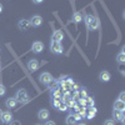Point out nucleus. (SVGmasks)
I'll use <instances>...</instances> for the list:
<instances>
[{"mask_svg":"<svg viewBox=\"0 0 125 125\" xmlns=\"http://www.w3.org/2000/svg\"><path fill=\"white\" fill-rule=\"evenodd\" d=\"M15 99L18 103H21V104H25L29 101V94L25 89H19L16 91V95H15Z\"/></svg>","mask_w":125,"mask_h":125,"instance_id":"1","label":"nucleus"},{"mask_svg":"<svg viewBox=\"0 0 125 125\" xmlns=\"http://www.w3.org/2000/svg\"><path fill=\"white\" fill-rule=\"evenodd\" d=\"M50 51L53 54H62L64 53V46L61 45V43L59 41H51L50 43Z\"/></svg>","mask_w":125,"mask_h":125,"instance_id":"2","label":"nucleus"},{"mask_svg":"<svg viewBox=\"0 0 125 125\" xmlns=\"http://www.w3.org/2000/svg\"><path fill=\"white\" fill-rule=\"evenodd\" d=\"M51 80H53V75H51L50 73H48V71H44V73H41V74L39 75V81L43 83L44 85H48Z\"/></svg>","mask_w":125,"mask_h":125,"instance_id":"3","label":"nucleus"},{"mask_svg":"<svg viewBox=\"0 0 125 125\" xmlns=\"http://www.w3.org/2000/svg\"><path fill=\"white\" fill-rule=\"evenodd\" d=\"M0 120H1L3 124H9L10 121L13 120V114H11V111H9V110L3 111L1 114H0Z\"/></svg>","mask_w":125,"mask_h":125,"instance_id":"4","label":"nucleus"},{"mask_svg":"<svg viewBox=\"0 0 125 125\" xmlns=\"http://www.w3.org/2000/svg\"><path fill=\"white\" fill-rule=\"evenodd\" d=\"M30 28H31V25H30L29 20H26V19H20V20H19L18 29H19L20 31H28Z\"/></svg>","mask_w":125,"mask_h":125,"instance_id":"5","label":"nucleus"},{"mask_svg":"<svg viewBox=\"0 0 125 125\" xmlns=\"http://www.w3.org/2000/svg\"><path fill=\"white\" fill-rule=\"evenodd\" d=\"M29 21H30L31 26L39 28V26H41V24H43V18H41L40 15H34V16H31V19L29 20Z\"/></svg>","mask_w":125,"mask_h":125,"instance_id":"6","label":"nucleus"},{"mask_svg":"<svg viewBox=\"0 0 125 125\" xmlns=\"http://www.w3.org/2000/svg\"><path fill=\"white\" fill-rule=\"evenodd\" d=\"M31 50H33V53H35V54L43 53V50H44V44L41 43V41H34V43H33V46H31Z\"/></svg>","mask_w":125,"mask_h":125,"instance_id":"7","label":"nucleus"},{"mask_svg":"<svg viewBox=\"0 0 125 125\" xmlns=\"http://www.w3.org/2000/svg\"><path fill=\"white\" fill-rule=\"evenodd\" d=\"M28 69H29V71H31V73H35V71L39 69V61H38L36 59L29 60V61H28Z\"/></svg>","mask_w":125,"mask_h":125,"instance_id":"8","label":"nucleus"},{"mask_svg":"<svg viewBox=\"0 0 125 125\" xmlns=\"http://www.w3.org/2000/svg\"><path fill=\"white\" fill-rule=\"evenodd\" d=\"M62 39H64V33H62L61 30H55L53 35H51V41H62Z\"/></svg>","mask_w":125,"mask_h":125,"instance_id":"9","label":"nucleus"},{"mask_svg":"<svg viewBox=\"0 0 125 125\" xmlns=\"http://www.w3.org/2000/svg\"><path fill=\"white\" fill-rule=\"evenodd\" d=\"M110 79H111V75H110V73L108 70H103L99 74V80L103 81V83H108Z\"/></svg>","mask_w":125,"mask_h":125,"instance_id":"10","label":"nucleus"},{"mask_svg":"<svg viewBox=\"0 0 125 125\" xmlns=\"http://www.w3.org/2000/svg\"><path fill=\"white\" fill-rule=\"evenodd\" d=\"M49 116H50V113H49V110H46V109H40L39 113H38L39 120H48Z\"/></svg>","mask_w":125,"mask_h":125,"instance_id":"11","label":"nucleus"},{"mask_svg":"<svg viewBox=\"0 0 125 125\" xmlns=\"http://www.w3.org/2000/svg\"><path fill=\"white\" fill-rule=\"evenodd\" d=\"M96 113H98V110H96L95 106H90L89 109H86V115H85V118L89 119V120H91L93 118H95Z\"/></svg>","mask_w":125,"mask_h":125,"instance_id":"12","label":"nucleus"},{"mask_svg":"<svg viewBox=\"0 0 125 125\" xmlns=\"http://www.w3.org/2000/svg\"><path fill=\"white\" fill-rule=\"evenodd\" d=\"M114 110H118V111L124 113V111H125V101L116 100L115 103H114Z\"/></svg>","mask_w":125,"mask_h":125,"instance_id":"13","label":"nucleus"},{"mask_svg":"<svg viewBox=\"0 0 125 125\" xmlns=\"http://www.w3.org/2000/svg\"><path fill=\"white\" fill-rule=\"evenodd\" d=\"M5 105L8 109H14L16 105H18V101L15 98H8L6 101H5Z\"/></svg>","mask_w":125,"mask_h":125,"instance_id":"14","label":"nucleus"},{"mask_svg":"<svg viewBox=\"0 0 125 125\" xmlns=\"http://www.w3.org/2000/svg\"><path fill=\"white\" fill-rule=\"evenodd\" d=\"M48 86H49V89L53 91V90H56V89H59V86H60V81L59 80H51L49 84H48Z\"/></svg>","mask_w":125,"mask_h":125,"instance_id":"15","label":"nucleus"},{"mask_svg":"<svg viewBox=\"0 0 125 125\" xmlns=\"http://www.w3.org/2000/svg\"><path fill=\"white\" fill-rule=\"evenodd\" d=\"M88 29L89 30H96V29H99V21H98L96 18L93 19V21L88 25Z\"/></svg>","mask_w":125,"mask_h":125,"instance_id":"16","label":"nucleus"},{"mask_svg":"<svg viewBox=\"0 0 125 125\" xmlns=\"http://www.w3.org/2000/svg\"><path fill=\"white\" fill-rule=\"evenodd\" d=\"M73 23H75V24H79L81 23V20H83V15L80 13H74V15H73Z\"/></svg>","mask_w":125,"mask_h":125,"instance_id":"17","label":"nucleus"},{"mask_svg":"<svg viewBox=\"0 0 125 125\" xmlns=\"http://www.w3.org/2000/svg\"><path fill=\"white\" fill-rule=\"evenodd\" d=\"M123 116H124V113L118 111V110H114V111H113V120L118 121V120H120Z\"/></svg>","mask_w":125,"mask_h":125,"instance_id":"18","label":"nucleus"},{"mask_svg":"<svg viewBox=\"0 0 125 125\" xmlns=\"http://www.w3.org/2000/svg\"><path fill=\"white\" fill-rule=\"evenodd\" d=\"M65 123H66V125H75L76 120H75V118H74V115H73V114H69V115L66 116Z\"/></svg>","mask_w":125,"mask_h":125,"instance_id":"19","label":"nucleus"},{"mask_svg":"<svg viewBox=\"0 0 125 125\" xmlns=\"http://www.w3.org/2000/svg\"><path fill=\"white\" fill-rule=\"evenodd\" d=\"M65 104H66L68 108H74V106L76 105V101H75L74 98H70V99H68V100L65 101Z\"/></svg>","mask_w":125,"mask_h":125,"instance_id":"20","label":"nucleus"},{"mask_svg":"<svg viewBox=\"0 0 125 125\" xmlns=\"http://www.w3.org/2000/svg\"><path fill=\"white\" fill-rule=\"evenodd\" d=\"M51 98H53V99H61V93H60V90L56 89V90L51 91Z\"/></svg>","mask_w":125,"mask_h":125,"instance_id":"21","label":"nucleus"},{"mask_svg":"<svg viewBox=\"0 0 125 125\" xmlns=\"http://www.w3.org/2000/svg\"><path fill=\"white\" fill-rule=\"evenodd\" d=\"M116 61L119 62V64H124L125 62V54L124 53H119L118 56H116Z\"/></svg>","mask_w":125,"mask_h":125,"instance_id":"22","label":"nucleus"},{"mask_svg":"<svg viewBox=\"0 0 125 125\" xmlns=\"http://www.w3.org/2000/svg\"><path fill=\"white\" fill-rule=\"evenodd\" d=\"M78 113L81 115V118H85V115H86V106H79Z\"/></svg>","mask_w":125,"mask_h":125,"instance_id":"23","label":"nucleus"},{"mask_svg":"<svg viewBox=\"0 0 125 125\" xmlns=\"http://www.w3.org/2000/svg\"><path fill=\"white\" fill-rule=\"evenodd\" d=\"M60 103H61L60 99H53V98H51V106H53L54 109H58V106H59Z\"/></svg>","mask_w":125,"mask_h":125,"instance_id":"24","label":"nucleus"},{"mask_svg":"<svg viewBox=\"0 0 125 125\" xmlns=\"http://www.w3.org/2000/svg\"><path fill=\"white\" fill-rule=\"evenodd\" d=\"M58 110H59V111H66V110H68L66 104H65L64 101H61V103L59 104V106H58Z\"/></svg>","mask_w":125,"mask_h":125,"instance_id":"25","label":"nucleus"},{"mask_svg":"<svg viewBox=\"0 0 125 125\" xmlns=\"http://www.w3.org/2000/svg\"><path fill=\"white\" fill-rule=\"evenodd\" d=\"M86 105L90 108V106H95V101H94V99L91 96H88L86 98Z\"/></svg>","mask_w":125,"mask_h":125,"instance_id":"26","label":"nucleus"},{"mask_svg":"<svg viewBox=\"0 0 125 125\" xmlns=\"http://www.w3.org/2000/svg\"><path fill=\"white\" fill-rule=\"evenodd\" d=\"M79 95H80V98L86 99V98H88V91H86V89H81V90L79 91Z\"/></svg>","mask_w":125,"mask_h":125,"instance_id":"27","label":"nucleus"},{"mask_svg":"<svg viewBox=\"0 0 125 125\" xmlns=\"http://www.w3.org/2000/svg\"><path fill=\"white\" fill-rule=\"evenodd\" d=\"M78 104H79V106H86V99L79 98L78 99Z\"/></svg>","mask_w":125,"mask_h":125,"instance_id":"28","label":"nucleus"},{"mask_svg":"<svg viewBox=\"0 0 125 125\" xmlns=\"http://www.w3.org/2000/svg\"><path fill=\"white\" fill-rule=\"evenodd\" d=\"M95 18V16H93V15H86L85 16V24H86V28H88V25L93 21V19Z\"/></svg>","mask_w":125,"mask_h":125,"instance_id":"29","label":"nucleus"},{"mask_svg":"<svg viewBox=\"0 0 125 125\" xmlns=\"http://www.w3.org/2000/svg\"><path fill=\"white\" fill-rule=\"evenodd\" d=\"M116 123H115V120H113V119H109V120H105L104 121V124L103 125H115Z\"/></svg>","mask_w":125,"mask_h":125,"instance_id":"30","label":"nucleus"},{"mask_svg":"<svg viewBox=\"0 0 125 125\" xmlns=\"http://www.w3.org/2000/svg\"><path fill=\"white\" fill-rule=\"evenodd\" d=\"M5 93H6V88L3 84H0V96H3Z\"/></svg>","mask_w":125,"mask_h":125,"instance_id":"31","label":"nucleus"},{"mask_svg":"<svg viewBox=\"0 0 125 125\" xmlns=\"http://www.w3.org/2000/svg\"><path fill=\"white\" fill-rule=\"evenodd\" d=\"M118 100H120V101H125V91H121V93L119 94Z\"/></svg>","mask_w":125,"mask_h":125,"instance_id":"32","label":"nucleus"},{"mask_svg":"<svg viewBox=\"0 0 125 125\" xmlns=\"http://www.w3.org/2000/svg\"><path fill=\"white\" fill-rule=\"evenodd\" d=\"M73 115H74V118H75V120H76V121H79V120H81V119H83V118H81V115H80V114H79L78 111H75L74 114H73Z\"/></svg>","mask_w":125,"mask_h":125,"instance_id":"33","label":"nucleus"},{"mask_svg":"<svg viewBox=\"0 0 125 125\" xmlns=\"http://www.w3.org/2000/svg\"><path fill=\"white\" fill-rule=\"evenodd\" d=\"M9 125H21V123H20L19 120H11L9 123Z\"/></svg>","mask_w":125,"mask_h":125,"instance_id":"34","label":"nucleus"},{"mask_svg":"<svg viewBox=\"0 0 125 125\" xmlns=\"http://www.w3.org/2000/svg\"><path fill=\"white\" fill-rule=\"evenodd\" d=\"M45 125H56V124H55V121L49 120V121H46V123H45Z\"/></svg>","mask_w":125,"mask_h":125,"instance_id":"35","label":"nucleus"},{"mask_svg":"<svg viewBox=\"0 0 125 125\" xmlns=\"http://www.w3.org/2000/svg\"><path fill=\"white\" fill-rule=\"evenodd\" d=\"M43 1H44V0H33V3H34V4H41Z\"/></svg>","mask_w":125,"mask_h":125,"instance_id":"36","label":"nucleus"},{"mask_svg":"<svg viewBox=\"0 0 125 125\" xmlns=\"http://www.w3.org/2000/svg\"><path fill=\"white\" fill-rule=\"evenodd\" d=\"M3 9H4V8H3V5H1V3H0V14H1V13H3Z\"/></svg>","mask_w":125,"mask_h":125,"instance_id":"37","label":"nucleus"},{"mask_svg":"<svg viewBox=\"0 0 125 125\" xmlns=\"http://www.w3.org/2000/svg\"><path fill=\"white\" fill-rule=\"evenodd\" d=\"M75 125H86V124H83V123H78V124H75Z\"/></svg>","mask_w":125,"mask_h":125,"instance_id":"38","label":"nucleus"},{"mask_svg":"<svg viewBox=\"0 0 125 125\" xmlns=\"http://www.w3.org/2000/svg\"><path fill=\"white\" fill-rule=\"evenodd\" d=\"M0 70H1V62H0Z\"/></svg>","mask_w":125,"mask_h":125,"instance_id":"39","label":"nucleus"}]
</instances>
